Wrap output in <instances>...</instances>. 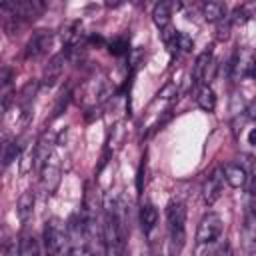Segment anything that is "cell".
I'll return each mask as SVG.
<instances>
[{"label": "cell", "mask_w": 256, "mask_h": 256, "mask_svg": "<svg viewBox=\"0 0 256 256\" xmlns=\"http://www.w3.org/2000/svg\"><path fill=\"white\" fill-rule=\"evenodd\" d=\"M176 92H178V90H176L174 84H166V86L158 92V98H172V96H176Z\"/></svg>", "instance_id": "obj_28"}, {"label": "cell", "mask_w": 256, "mask_h": 256, "mask_svg": "<svg viewBox=\"0 0 256 256\" xmlns=\"http://www.w3.org/2000/svg\"><path fill=\"white\" fill-rule=\"evenodd\" d=\"M70 98H72V90L70 88H62V92L58 94V98H56V104H54V110H52V116H50V120H54V118H58L66 108H68V104H70Z\"/></svg>", "instance_id": "obj_20"}, {"label": "cell", "mask_w": 256, "mask_h": 256, "mask_svg": "<svg viewBox=\"0 0 256 256\" xmlns=\"http://www.w3.org/2000/svg\"><path fill=\"white\" fill-rule=\"evenodd\" d=\"M144 174H146V156L142 158V162L138 166V172H136V192H138V196H142V192H144Z\"/></svg>", "instance_id": "obj_24"}, {"label": "cell", "mask_w": 256, "mask_h": 256, "mask_svg": "<svg viewBox=\"0 0 256 256\" xmlns=\"http://www.w3.org/2000/svg\"><path fill=\"white\" fill-rule=\"evenodd\" d=\"M174 46H176V52H178V50L190 52V50L194 48V40H192L188 34H184V32H176V42H174Z\"/></svg>", "instance_id": "obj_23"}, {"label": "cell", "mask_w": 256, "mask_h": 256, "mask_svg": "<svg viewBox=\"0 0 256 256\" xmlns=\"http://www.w3.org/2000/svg\"><path fill=\"white\" fill-rule=\"evenodd\" d=\"M52 38H54L52 30H36V32L30 36L28 44H26L24 56H26L28 60H36V58L44 56V54L48 52V48L52 46Z\"/></svg>", "instance_id": "obj_5"}, {"label": "cell", "mask_w": 256, "mask_h": 256, "mask_svg": "<svg viewBox=\"0 0 256 256\" xmlns=\"http://www.w3.org/2000/svg\"><path fill=\"white\" fill-rule=\"evenodd\" d=\"M248 18H250V14L246 12V8H234L232 16H228L230 24H244V22H248Z\"/></svg>", "instance_id": "obj_25"}, {"label": "cell", "mask_w": 256, "mask_h": 256, "mask_svg": "<svg viewBox=\"0 0 256 256\" xmlns=\"http://www.w3.org/2000/svg\"><path fill=\"white\" fill-rule=\"evenodd\" d=\"M88 42H90V44H104L102 36H90V38H88Z\"/></svg>", "instance_id": "obj_30"}, {"label": "cell", "mask_w": 256, "mask_h": 256, "mask_svg": "<svg viewBox=\"0 0 256 256\" xmlns=\"http://www.w3.org/2000/svg\"><path fill=\"white\" fill-rule=\"evenodd\" d=\"M196 104L204 110V112H212L216 108V92L208 86V84H202L196 92Z\"/></svg>", "instance_id": "obj_18"}, {"label": "cell", "mask_w": 256, "mask_h": 256, "mask_svg": "<svg viewBox=\"0 0 256 256\" xmlns=\"http://www.w3.org/2000/svg\"><path fill=\"white\" fill-rule=\"evenodd\" d=\"M18 256H40L38 240L30 232H22L18 240Z\"/></svg>", "instance_id": "obj_19"}, {"label": "cell", "mask_w": 256, "mask_h": 256, "mask_svg": "<svg viewBox=\"0 0 256 256\" xmlns=\"http://www.w3.org/2000/svg\"><path fill=\"white\" fill-rule=\"evenodd\" d=\"M156 224H158V210H156V206L150 204V202H144L140 206V228H142L144 236H150L152 230L156 228Z\"/></svg>", "instance_id": "obj_15"}, {"label": "cell", "mask_w": 256, "mask_h": 256, "mask_svg": "<svg viewBox=\"0 0 256 256\" xmlns=\"http://www.w3.org/2000/svg\"><path fill=\"white\" fill-rule=\"evenodd\" d=\"M228 74L234 82H240L244 78H250L254 74V54L246 46H238L228 62Z\"/></svg>", "instance_id": "obj_3"}, {"label": "cell", "mask_w": 256, "mask_h": 256, "mask_svg": "<svg viewBox=\"0 0 256 256\" xmlns=\"http://www.w3.org/2000/svg\"><path fill=\"white\" fill-rule=\"evenodd\" d=\"M222 178H224V182H228V186H232V188H244L246 182H248L252 176H248V170H246L242 164L230 162V164H226V166L222 168Z\"/></svg>", "instance_id": "obj_11"}, {"label": "cell", "mask_w": 256, "mask_h": 256, "mask_svg": "<svg viewBox=\"0 0 256 256\" xmlns=\"http://www.w3.org/2000/svg\"><path fill=\"white\" fill-rule=\"evenodd\" d=\"M230 20H228V16L226 18H222L220 22H218V32H216V38L218 40H226L228 38V34H230Z\"/></svg>", "instance_id": "obj_26"}, {"label": "cell", "mask_w": 256, "mask_h": 256, "mask_svg": "<svg viewBox=\"0 0 256 256\" xmlns=\"http://www.w3.org/2000/svg\"><path fill=\"white\" fill-rule=\"evenodd\" d=\"M16 98V90H14V72L12 68H2L0 70V116L4 112H8V108L12 106Z\"/></svg>", "instance_id": "obj_7"}, {"label": "cell", "mask_w": 256, "mask_h": 256, "mask_svg": "<svg viewBox=\"0 0 256 256\" xmlns=\"http://www.w3.org/2000/svg\"><path fill=\"white\" fill-rule=\"evenodd\" d=\"M108 52L112 56H124V54L130 52V42L126 38H116V40H112L108 44Z\"/></svg>", "instance_id": "obj_22"}, {"label": "cell", "mask_w": 256, "mask_h": 256, "mask_svg": "<svg viewBox=\"0 0 256 256\" xmlns=\"http://www.w3.org/2000/svg\"><path fill=\"white\" fill-rule=\"evenodd\" d=\"M254 134H256L254 128H250V134H248V144H250V146H254Z\"/></svg>", "instance_id": "obj_31"}, {"label": "cell", "mask_w": 256, "mask_h": 256, "mask_svg": "<svg viewBox=\"0 0 256 256\" xmlns=\"http://www.w3.org/2000/svg\"><path fill=\"white\" fill-rule=\"evenodd\" d=\"M54 144H56V136L52 132H44L38 142L32 148V168L42 170V166L48 162V158L54 154Z\"/></svg>", "instance_id": "obj_6"}, {"label": "cell", "mask_w": 256, "mask_h": 256, "mask_svg": "<svg viewBox=\"0 0 256 256\" xmlns=\"http://www.w3.org/2000/svg\"><path fill=\"white\" fill-rule=\"evenodd\" d=\"M64 60H66L64 52H58L48 60V64L42 72V82H40L44 88H52L58 84V80L62 78V72H64Z\"/></svg>", "instance_id": "obj_9"}, {"label": "cell", "mask_w": 256, "mask_h": 256, "mask_svg": "<svg viewBox=\"0 0 256 256\" xmlns=\"http://www.w3.org/2000/svg\"><path fill=\"white\" fill-rule=\"evenodd\" d=\"M68 256H96V254L86 244H80V246H70Z\"/></svg>", "instance_id": "obj_27"}, {"label": "cell", "mask_w": 256, "mask_h": 256, "mask_svg": "<svg viewBox=\"0 0 256 256\" xmlns=\"http://www.w3.org/2000/svg\"><path fill=\"white\" fill-rule=\"evenodd\" d=\"M216 256H234V254H232L230 244H228V242H224V244H222V246L216 250Z\"/></svg>", "instance_id": "obj_29"}, {"label": "cell", "mask_w": 256, "mask_h": 256, "mask_svg": "<svg viewBox=\"0 0 256 256\" xmlns=\"http://www.w3.org/2000/svg\"><path fill=\"white\" fill-rule=\"evenodd\" d=\"M202 16L206 22H220L222 18H226V6L218 0H210L202 4Z\"/></svg>", "instance_id": "obj_17"}, {"label": "cell", "mask_w": 256, "mask_h": 256, "mask_svg": "<svg viewBox=\"0 0 256 256\" xmlns=\"http://www.w3.org/2000/svg\"><path fill=\"white\" fill-rule=\"evenodd\" d=\"M178 8H180V4H176V2H168V0L158 2V4L152 8V20H154V24H156L160 30L168 28V26H170V20H172V14H174V10H178Z\"/></svg>", "instance_id": "obj_12"}, {"label": "cell", "mask_w": 256, "mask_h": 256, "mask_svg": "<svg viewBox=\"0 0 256 256\" xmlns=\"http://www.w3.org/2000/svg\"><path fill=\"white\" fill-rule=\"evenodd\" d=\"M122 142H124V126H122V122H118V124L112 128V132H110V140L106 142V150L114 154V150L120 148Z\"/></svg>", "instance_id": "obj_21"}, {"label": "cell", "mask_w": 256, "mask_h": 256, "mask_svg": "<svg viewBox=\"0 0 256 256\" xmlns=\"http://www.w3.org/2000/svg\"><path fill=\"white\" fill-rule=\"evenodd\" d=\"M44 248L46 256H68L70 242L66 234V224L60 218H48L44 224Z\"/></svg>", "instance_id": "obj_1"}, {"label": "cell", "mask_w": 256, "mask_h": 256, "mask_svg": "<svg viewBox=\"0 0 256 256\" xmlns=\"http://www.w3.org/2000/svg\"><path fill=\"white\" fill-rule=\"evenodd\" d=\"M212 64V52L210 50H204L202 54L196 56V62H194V68H192V80L196 86H200L202 82L208 80V68Z\"/></svg>", "instance_id": "obj_14"}, {"label": "cell", "mask_w": 256, "mask_h": 256, "mask_svg": "<svg viewBox=\"0 0 256 256\" xmlns=\"http://www.w3.org/2000/svg\"><path fill=\"white\" fill-rule=\"evenodd\" d=\"M222 190H224V178H222V168H214L210 172V176L206 178L204 186H202V198L208 206H212L220 196H222Z\"/></svg>", "instance_id": "obj_8"}, {"label": "cell", "mask_w": 256, "mask_h": 256, "mask_svg": "<svg viewBox=\"0 0 256 256\" xmlns=\"http://www.w3.org/2000/svg\"><path fill=\"white\" fill-rule=\"evenodd\" d=\"M166 222H168L172 252L178 254L186 242V208L182 202H170L166 206Z\"/></svg>", "instance_id": "obj_2"}, {"label": "cell", "mask_w": 256, "mask_h": 256, "mask_svg": "<svg viewBox=\"0 0 256 256\" xmlns=\"http://www.w3.org/2000/svg\"><path fill=\"white\" fill-rule=\"evenodd\" d=\"M54 160H56V156L52 154V156L48 158V162H46V164L42 166V170H40V174H42L40 184H42V188H44L46 194H54L56 188H58V184H60V166H58Z\"/></svg>", "instance_id": "obj_10"}, {"label": "cell", "mask_w": 256, "mask_h": 256, "mask_svg": "<svg viewBox=\"0 0 256 256\" xmlns=\"http://www.w3.org/2000/svg\"><path fill=\"white\" fill-rule=\"evenodd\" d=\"M24 150V144H20V140H14V138H6L0 142V172L10 166L18 156L20 152Z\"/></svg>", "instance_id": "obj_13"}, {"label": "cell", "mask_w": 256, "mask_h": 256, "mask_svg": "<svg viewBox=\"0 0 256 256\" xmlns=\"http://www.w3.org/2000/svg\"><path fill=\"white\" fill-rule=\"evenodd\" d=\"M222 228H224V222L220 218V214H206L200 224H198V230H196V244L204 246V244H214L220 234H222Z\"/></svg>", "instance_id": "obj_4"}, {"label": "cell", "mask_w": 256, "mask_h": 256, "mask_svg": "<svg viewBox=\"0 0 256 256\" xmlns=\"http://www.w3.org/2000/svg\"><path fill=\"white\" fill-rule=\"evenodd\" d=\"M34 192H24L20 198H18V206H16V214H18V220L22 224H26L30 218H32V212H34Z\"/></svg>", "instance_id": "obj_16"}]
</instances>
